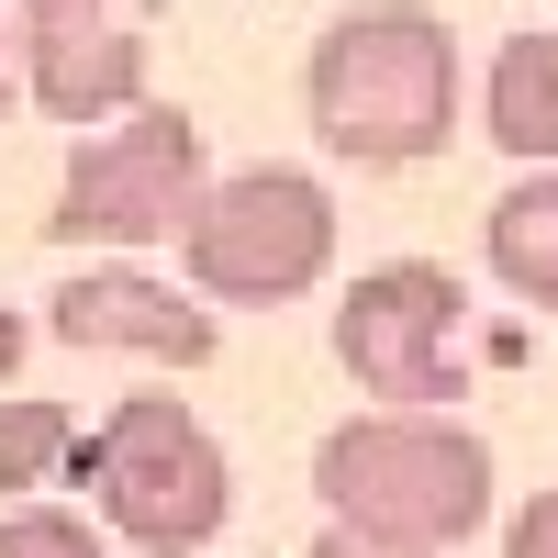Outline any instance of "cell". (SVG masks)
I'll return each instance as SVG.
<instances>
[{
  "instance_id": "cell-8",
  "label": "cell",
  "mask_w": 558,
  "mask_h": 558,
  "mask_svg": "<svg viewBox=\"0 0 558 558\" xmlns=\"http://www.w3.org/2000/svg\"><path fill=\"white\" fill-rule=\"evenodd\" d=\"M57 336H68V347L168 357V368H202V357H213L202 302H179L168 279H146V268H89V279H68V291H57Z\"/></svg>"
},
{
  "instance_id": "cell-7",
  "label": "cell",
  "mask_w": 558,
  "mask_h": 558,
  "mask_svg": "<svg viewBox=\"0 0 558 558\" xmlns=\"http://www.w3.org/2000/svg\"><path fill=\"white\" fill-rule=\"evenodd\" d=\"M23 89L45 123H101L146 101V34L112 23V0H23Z\"/></svg>"
},
{
  "instance_id": "cell-16",
  "label": "cell",
  "mask_w": 558,
  "mask_h": 558,
  "mask_svg": "<svg viewBox=\"0 0 558 558\" xmlns=\"http://www.w3.org/2000/svg\"><path fill=\"white\" fill-rule=\"evenodd\" d=\"M0 112H12V23H0Z\"/></svg>"
},
{
  "instance_id": "cell-2",
  "label": "cell",
  "mask_w": 558,
  "mask_h": 558,
  "mask_svg": "<svg viewBox=\"0 0 558 558\" xmlns=\"http://www.w3.org/2000/svg\"><path fill=\"white\" fill-rule=\"evenodd\" d=\"M313 492L336 502V525L391 536V547H458L492 514V447L436 413H357L313 447Z\"/></svg>"
},
{
  "instance_id": "cell-9",
  "label": "cell",
  "mask_w": 558,
  "mask_h": 558,
  "mask_svg": "<svg viewBox=\"0 0 558 558\" xmlns=\"http://www.w3.org/2000/svg\"><path fill=\"white\" fill-rule=\"evenodd\" d=\"M492 146L525 157V168H558V34H514L492 57Z\"/></svg>"
},
{
  "instance_id": "cell-10",
  "label": "cell",
  "mask_w": 558,
  "mask_h": 558,
  "mask_svg": "<svg viewBox=\"0 0 558 558\" xmlns=\"http://www.w3.org/2000/svg\"><path fill=\"white\" fill-rule=\"evenodd\" d=\"M492 279H502L514 302L558 313V168L514 179V191L492 202Z\"/></svg>"
},
{
  "instance_id": "cell-11",
  "label": "cell",
  "mask_w": 558,
  "mask_h": 558,
  "mask_svg": "<svg viewBox=\"0 0 558 558\" xmlns=\"http://www.w3.org/2000/svg\"><path fill=\"white\" fill-rule=\"evenodd\" d=\"M78 458V425H68V402H12L0 413V492H34V481H57Z\"/></svg>"
},
{
  "instance_id": "cell-12",
  "label": "cell",
  "mask_w": 558,
  "mask_h": 558,
  "mask_svg": "<svg viewBox=\"0 0 558 558\" xmlns=\"http://www.w3.org/2000/svg\"><path fill=\"white\" fill-rule=\"evenodd\" d=\"M0 558H112V536L78 525V514H57V502H34V514L0 525Z\"/></svg>"
},
{
  "instance_id": "cell-14",
  "label": "cell",
  "mask_w": 558,
  "mask_h": 558,
  "mask_svg": "<svg viewBox=\"0 0 558 558\" xmlns=\"http://www.w3.org/2000/svg\"><path fill=\"white\" fill-rule=\"evenodd\" d=\"M302 558H425V547H391V536H357V525H324Z\"/></svg>"
},
{
  "instance_id": "cell-3",
  "label": "cell",
  "mask_w": 558,
  "mask_h": 558,
  "mask_svg": "<svg viewBox=\"0 0 558 558\" xmlns=\"http://www.w3.org/2000/svg\"><path fill=\"white\" fill-rule=\"evenodd\" d=\"M68 481H89L101 525H112L123 547H146V558H191V547L223 536V514H235V470H223V447H213L168 391L112 402V425L78 436Z\"/></svg>"
},
{
  "instance_id": "cell-15",
  "label": "cell",
  "mask_w": 558,
  "mask_h": 558,
  "mask_svg": "<svg viewBox=\"0 0 558 558\" xmlns=\"http://www.w3.org/2000/svg\"><path fill=\"white\" fill-rule=\"evenodd\" d=\"M23 347H34V336H23L12 313H0V380H12V368H23Z\"/></svg>"
},
{
  "instance_id": "cell-4",
  "label": "cell",
  "mask_w": 558,
  "mask_h": 558,
  "mask_svg": "<svg viewBox=\"0 0 558 558\" xmlns=\"http://www.w3.org/2000/svg\"><path fill=\"white\" fill-rule=\"evenodd\" d=\"M179 246H191V279L213 302H302L336 257V202L302 168H246V179L202 191Z\"/></svg>"
},
{
  "instance_id": "cell-13",
  "label": "cell",
  "mask_w": 558,
  "mask_h": 558,
  "mask_svg": "<svg viewBox=\"0 0 558 558\" xmlns=\"http://www.w3.org/2000/svg\"><path fill=\"white\" fill-rule=\"evenodd\" d=\"M502 558H558V492H536L525 514H514V536H502Z\"/></svg>"
},
{
  "instance_id": "cell-5",
  "label": "cell",
  "mask_w": 558,
  "mask_h": 558,
  "mask_svg": "<svg viewBox=\"0 0 558 558\" xmlns=\"http://www.w3.org/2000/svg\"><path fill=\"white\" fill-rule=\"evenodd\" d=\"M458 324H470V302H458V279L436 257H391V268H368L347 313H336V357H347V380L368 402H391V413H436L458 391Z\"/></svg>"
},
{
  "instance_id": "cell-1",
  "label": "cell",
  "mask_w": 558,
  "mask_h": 558,
  "mask_svg": "<svg viewBox=\"0 0 558 558\" xmlns=\"http://www.w3.org/2000/svg\"><path fill=\"white\" fill-rule=\"evenodd\" d=\"M302 112L336 157H368V168L436 157L458 134V45H447V23L413 12V0L324 23L313 68H302Z\"/></svg>"
},
{
  "instance_id": "cell-6",
  "label": "cell",
  "mask_w": 558,
  "mask_h": 558,
  "mask_svg": "<svg viewBox=\"0 0 558 558\" xmlns=\"http://www.w3.org/2000/svg\"><path fill=\"white\" fill-rule=\"evenodd\" d=\"M202 123L168 112V101H134L123 134L68 157V191H57V223L45 235H191L202 213Z\"/></svg>"
}]
</instances>
